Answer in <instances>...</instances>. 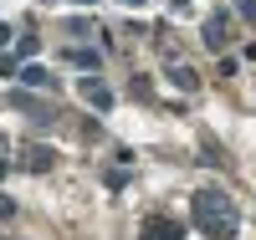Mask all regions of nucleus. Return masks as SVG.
I'll return each instance as SVG.
<instances>
[{"label": "nucleus", "mask_w": 256, "mask_h": 240, "mask_svg": "<svg viewBox=\"0 0 256 240\" xmlns=\"http://www.w3.org/2000/svg\"><path fill=\"white\" fill-rule=\"evenodd\" d=\"M77 5H92V0H77Z\"/></svg>", "instance_id": "nucleus-15"}, {"label": "nucleus", "mask_w": 256, "mask_h": 240, "mask_svg": "<svg viewBox=\"0 0 256 240\" xmlns=\"http://www.w3.org/2000/svg\"><path fill=\"white\" fill-rule=\"evenodd\" d=\"M190 215H195V225L210 235V240H230L241 225V215H236V200H230L226 189H200L195 200H190Z\"/></svg>", "instance_id": "nucleus-1"}, {"label": "nucleus", "mask_w": 256, "mask_h": 240, "mask_svg": "<svg viewBox=\"0 0 256 240\" xmlns=\"http://www.w3.org/2000/svg\"><path fill=\"white\" fill-rule=\"evenodd\" d=\"M6 41H10V26H6V20H0V46H6Z\"/></svg>", "instance_id": "nucleus-12"}, {"label": "nucleus", "mask_w": 256, "mask_h": 240, "mask_svg": "<svg viewBox=\"0 0 256 240\" xmlns=\"http://www.w3.org/2000/svg\"><path fill=\"white\" fill-rule=\"evenodd\" d=\"M67 56L77 61V67H98V51H82V46H77V51H67Z\"/></svg>", "instance_id": "nucleus-9"}, {"label": "nucleus", "mask_w": 256, "mask_h": 240, "mask_svg": "<svg viewBox=\"0 0 256 240\" xmlns=\"http://www.w3.org/2000/svg\"><path fill=\"white\" fill-rule=\"evenodd\" d=\"M169 82H174L180 92H195V87H200V77H195V67H184V61H180V67H169Z\"/></svg>", "instance_id": "nucleus-7"}, {"label": "nucleus", "mask_w": 256, "mask_h": 240, "mask_svg": "<svg viewBox=\"0 0 256 240\" xmlns=\"http://www.w3.org/2000/svg\"><path fill=\"white\" fill-rule=\"evenodd\" d=\"M123 5H144V0H123Z\"/></svg>", "instance_id": "nucleus-14"}, {"label": "nucleus", "mask_w": 256, "mask_h": 240, "mask_svg": "<svg viewBox=\"0 0 256 240\" xmlns=\"http://www.w3.org/2000/svg\"><path fill=\"white\" fill-rule=\"evenodd\" d=\"M10 215H16V200H10V194H0V220H10Z\"/></svg>", "instance_id": "nucleus-11"}, {"label": "nucleus", "mask_w": 256, "mask_h": 240, "mask_svg": "<svg viewBox=\"0 0 256 240\" xmlns=\"http://www.w3.org/2000/svg\"><path fill=\"white\" fill-rule=\"evenodd\" d=\"M200 41H205L210 51H220V46H226V15H210L205 26H200Z\"/></svg>", "instance_id": "nucleus-5"}, {"label": "nucleus", "mask_w": 256, "mask_h": 240, "mask_svg": "<svg viewBox=\"0 0 256 240\" xmlns=\"http://www.w3.org/2000/svg\"><path fill=\"white\" fill-rule=\"evenodd\" d=\"M138 240H184V225L169 220V215H148L138 225Z\"/></svg>", "instance_id": "nucleus-2"}, {"label": "nucleus", "mask_w": 256, "mask_h": 240, "mask_svg": "<svg viewBox=\"0 0 256 240\" xmlns=\"http://www.w3.org/2000/svg\"><path fill=\"white\" fill-rule=\"evenodd\" d=\"M236 15H246V20H256V0H236Z\"/></svg>", "instance_id": "nucleus-10"}, {"label": "nucleus", "mask_w": 256, "mask_h": 240, "mask_svg": "<svg viewBox=\"0 0 256 240\" xmlns=\"http://www.w3.org/2000/svg\"><path fill=\"white\" fill-rule=\"evenodd\" d=\"M16 77H20V87H56V77H52L46 67H36V61H31V67H20Z\"/></svg>", "instance_id": "nucleus-6"}, {"label": "nucleus", "mask_w": 256, "mask_h": 240, "mask_svg": "<svg viewBox=\"0 0 256 240\" xmlns=\"http://www.w3.org/2000/svg\"><path fill=\"white\" fill-rule=\"evenodd\" d=\"M20 164H26L31 174H46V169L56 164V154H52L46 143H26V148H20Z\"/></svg>", "instance_id": "nucleus-3"}, {"label": "nucleus", "mask_w": 256, "mask_h": 240, "mask_svg": "<svg viewBox=\"0 0 256 240\" xmlns=\"http://www.w3.org/2000/svg\"><path fill=\"white\" fill-rule=\"evenodd\" d=\"M200 164H210V169H220V164H226V154H220L216 143H205V148H200Z\"/></svg>", "instance_id": "nucleus-8"}, {"label": "nucleus", "mask_w": 256, "mask_h": 240, "mask_svg": "<svg viewBox=\"0 0 256 240\" xmlns=\"http://www.w3.org/2000/svg\"><path fill=\"white\" fill-rule=\"evenodd\" d=\"M6 174H10V164H6V159H0V179H6Z\"/></svg>", "instance_id": "nucleus-13"}, {"label": "nucleus", "mask_w": 256, "mask_h": 240, "mask_svg": "<svg viewBox=\"0 0 256 240\" xmlns=\"http://www.w3.org/2000/svg\"><path fill=\"white\" fill-rule=\"evenodd\" d=\"M77 87H82V97H88L92 107H102V113H108V107H113V92H108V87H102L98 77H82Z\"/></svg>", "instance_id": "nucleus-4"}]
</instances>
